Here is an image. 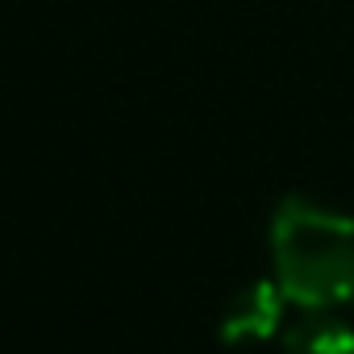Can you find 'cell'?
Returning a JSON list of instances; mask_svg holds the SVG:
<instances>
[{
	"label": "cell",
	"instance_id": "6da1fadb",
	"mask_svg": "<svg viewBox=\"0 0 354 354\" xmlns=\"http://www.w3.org/2000/svg\"><path fill=\"white\" fill-rule=\"evenodd\" d=\"M275 283L300 308L354 304V221L317 201L288 196L271 217Z\"/></svg>",
	"mask_w": 354,
	"mask_h": 354
},
{
	"label": "cell",
	"instance_id": "7a4b0ae2",
	"mask_svg": "<svg viewBox=\"0 0 354 354\" xmlns=\"http://www.w3.org/2000/svg\"><path fill=\"white\" fill-rule=\"evenodd\" d=\"M283 300L288 296L279 283H246L221 313V342L225 346L267 342L283 321Z\"/></svg>",
	"mask_w": 354,
	"mask_h": 354
},
{
	"label": "cell",
	"instance_id": "3957f363",
	"mask_svg": "<svg viewBox=\"0 0 354 354\" xmlns=\"http://www.w3.org/2000/svg\"><path fill=\"white\" fill-rule=\"evenodd\" d=\"M283 354H354V325L337 308H304L296 325L283 329Z\"/></svg>",
	"mask_w": 354,
	"mask_h": 354
}]
</instances>
